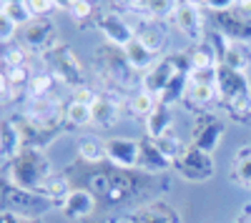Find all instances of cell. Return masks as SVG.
I'll use <instances>...</instances> for the list:
<instances>
[{
	"label": "cell",
	"instance_id": "9",
	"mask_svg": "<svg viewBox=\"0 0 251 223\" xmlns=\"http://www.w3.org/2000/svg\"><path fill=\"white\" fill-rule=\"evenodd\" d=\"M23 153V135L13 123H0V158L13 160Z\"/></svg>",
	"mask_w": 251,
	"mask_h": 223
},
{
	"label": "cell",
	"instance_id": "36",
	"mask_svg": "<svg viewBox=\"0 0 251 223\" xmlns=\"http://www.w3.org/2000/svg\"><path fill=\"white\" fill-rule=\"evenodd\" d=\"M141 3L143 0H116V5H121L126 10H141Z\"/></svg>",
	"mask_w": 251,
	"mask_h": 223
},
{
	"label": "cell",
	"instance_id": "28",
	"mask_svg": "<svg viewBox=\"0 0 251 223\" xmlns=\"http://www.w3.org/2000/svg\"><path fill=\"white\" fill-rule=\"evenodd\" d=\"M5 15L13 20L15 25H28V23H33V13L28 10L25 3H8Z\"/></svg>",
	"mask_w": 251,
	"mask_h": 223
},
{
	"label": "cell",
	"instance_id": "13",
	"mask_svg": "<svg viewBox=\"0 0 251 223\" xmlns=\"http://www.w3.org/2000/svg\"><path fill=\"white\" fill-rule=\"evenodd\" d=\"M118 120V106L116 100L106 98V95H98V100L93 103V123L98 128H108Z\"/></svg>",
	"mask_w": 251,
	"mask_h": 223
},
{
	"label": "cell",
	"instance_id": "2",
	"mask_svg": "<svg viewBox=\"0 0 251 223\" xmlns=\"http://www.w3.org/2000/svg\"><path fill=\"white\" fill-rule=\"evenodd\" d=\"M176 171L186 178V180H196V183H201V180H208L214 176V158L211 153H206L196 146H188L183 148V153L176 158Z\"/></svg>",
	"mask_w": 251,
	"mask_h": 223
},
{
	"label": "cell",
	"instance_id": "31",
	"mask_svg": "<svg viewBox=\"0 0 251 223\" xmlns=\"http://www.w3.org/2000/svg\"><path fill=\"white\" fill-rule=\"evenodd\" d=\"M15 23H13V20L3 13V15H0V43H10V38L15 35Z\"/></svg>",
	"mask_w": 251,
	"mask_h": 223
},
{
	"label": "cell",
	"instance_id": "40",
	"mask_svg": "<svg viewBox=\"0 0 251 223\" xmlns=\"http://www.w3.org/2000/svg\"><path fill=\"white\" fill-rule=\"evenodd\" d=\"M181 3H186V5H194V8H199V5H203V0H181Z\"/></svg>",
	"mask_w": 251,
	"mask_h": 223
},
{
	"label": "cell",
	"instance_id": "15",
	"mask_svg": "<svg viewBox=\"0 0 251 223\" xmlns=\"http://www.w3.org/2000/svg\"><path fill=\"white\" fill-rule=\"evenodd\" d=\"M123 50H126V58H128V68H133V70H151L153 68V58L156 55L146 50L136 38Z\"/></svg>",
	"mask_w": 251,
	"mask_h": 223
},
{
	"label": "cell",
	"instance_id": "19",
	"mask_svg": "<svg viewBox=\"0 0 251 223\" xmlns=\"http://www.w3.org/2000/svg\"><path fill=\"white\" fill-rule=\"evenodd\" d=\"M66 118H68V123H73V126H78V128L91 126V123H93V106L71 100L68 108H66Z\"/></svg>",
	"mask_w": 251,
	"mask_h": 223
},
{
	"label": "cell",
	"instance_id": "25",
	"mask_svg": "<svg viewBox=\"0 0 251 223\" xmlns=\"http://www.w3.org/2000/svg\"><path fill=\"white\" fill-rule=\"evenodd\" d=\"M156 146H158V151L169 158V160H176L181 153H183V143H181V138L171 131V133H166V135H161L158 140H156Z\"/></svg>",
	"mask_w": 251,
	"mask_h": 223
},
{
	"label": "cell",
	"instance_id": "12",
	"mask_svg": "<svg viewBox=\"0 0 251 223\" xmlns=\"http://www.w3.org/2000/svg\"><path fill=\"white\" fill-rule=\"evenodd\" d=\"M78 156L91 166H98L106 160V140H100L96 135H86L78 140Z\"/></svg>",
	"mask_w": 251,
	"mask_h": 223
},
{
	"label": "cell",
	"instance_id": "17",
	"mask_svg": "<svg viewBox=\"0 0 251 223\" xmlns=\"http://www.w3.org/2000/svg\"><path fill=\"white\" fill-rule=\"evenodd\" d=\"M25 33H28V40L33 48H48L50 45V35H53V28L46 20H33V23L25 25Z\"/></svg>",
	"mask_w": 251,
	"mask_h": 223
},
{
	"label": "cell",
	"instance_id": "30",
	"mask_svg": "<svg viewBox=\"0 0 251 223\" xmlns=\"http://www.w3.org/2000/svg\"><path fill=\"white\" fill-rule=\"evenodd\" d=\"M30 68L28 66H20V68H8V80H10V88H28L30 83Z\"/></svg>",
	"mask_w": 251,
	"mask_h": 223
},
{
	"label": "cell",
	"instance_id": "18",
	"mask_svg": "<svg viewBox=\"0 0 251 223\" xmlns=\"http://www.w3.org/2000/svg\"><path fill=\"white\" fill-rule=\"evenodd\" d=\"M158 103H161V100H158L153 93L138 90V93L131 98V113H133V115H141V118H149V115L158 108Z\"/></svg>",
	"mask_w": 251,
	"mask_h": 223
},
{
	"label": "cell",
	"instance_id": "32",
	"mask_svg": "<svg viewBox=\"0 0 251 223\" xmlns=\"http://www.w3.org/2000/svg\"><path fill=\"white\" fill-rule=\"evenodd\" d=\"M93 13V5H91V0H78V3L71 5V15L75 20H83V18H88Z\"/></svg>",
	"mask_w": 251,
	"mask_h": 223
},
{
	"label": "cell",
	"instance_id": "24",
	"mask_svg": "<svg viewBox=\"0 0 251 223\" xmlns=\"http://www.w3.org/2000/svg\"><path fill=\"white\" fill-rule=\"evenodd\" d=\"M0 60H3V66L8 68H20V66H28V50L23 45H10L5 43L0 48Z\"/></svg>",
	"mask_w": 251,
	"mask_h": 223
},
{
	"label": "cell",
	"instance_id": "33",
	"mask_svg": "<svg viewBox=\"0 0 251 223\" xmlns=\"http://www.w3.org/2000/svg\"><path fill=\"white\" fill-rule=\"evenodd\" d=\"M73 100H78V103H88V106H93L96 100H98V93H93L88 86H83V88H75V90H73Z\"/></svg>",
	"mask_w": 251,
	"mask_h": 223
},
{
	"label": "cell",
	"instance_id": "16",
	"mask_svg": "<svg viewBox=\"0 0 251 223\" xmlns=\"http://www.w3.org/2000/svg\"><path fill=\"white\" fill-rule=\"evenodd\" d=\"M221 66L228 68V70L244 73V70L249 68V50L244 48V43H231V45H226L224 58H221Z\"/></svg>",
	"mask_w": 251,
	"mask_h": 223
},
{
	"label": "cell",
	"instance_id": "8",
	"mask_svg": "<svg viewBox=\"0 0 251 223\" xmlns=\"http://www.w3.org/2000/svg\"><path fill=\"white\" fill-rule=\"evenodd\" d=\"M171 126H174V115H171V106L166 103H158V108L146 118V135L151 140H158L161 135L171 133Z\"/></svg>",
	"mask_w": 251,
	"mask_h": 223
},
{
	"label": "cell",
	"instance_id": "41",
	"mask_svg": "<svg viewBox=\"0 0 251 223\" xmlns=\"http://www.w3.org/2000/svg\"><path fill=\"white\" fill-rule=\"evenodd\" d=\"M8 3H10V0H0V15L8 10Z\"/></svg>",
	"mask_w": 251,
	"mask_h": 223
},
{
	"label": "cell",
	"instance_id": "29",
	"mask_svg": "<svg viewBox=\"0 0 251 223\" xmlns=\"http://www.w3.org/2000/svg\"><path fill=\"white\" fill-rule=\"evenodd\" d=\"M23 3L28 5V10L33 13V18H46V15H50L55 8H60L58 0H23Z\"/></svg>",
	"mask_w": 251,
	"mask_h": 223
},
{
	"label": "cell",
	"instance_id": "4",
	"mask_svg": "<svg viewBox=\"0 0 251 223\" xmlns=\"http://www.w3.org/2000/svg\"><path fill=\"white\" fill-rule=\"evenodd\" d=\"M96 211V193L91 188H71V193L60 201V213L71 221H83Z\"/></svg>",
	"mask_w": 251,
	"mask_h": 223
},
{
	"label": "cell",
	"instance_id": "11",
	"mask_svg": "<svg viewBox=\"0 0 251 223\" xmlns=\"http://www.w3.org/2000/svg\"><path fill=\"white\" fill-rule=\"evenodd\" d=\"M169 166H171V160L158 151L156 140H151V143H141V160H138V168L151 171V173H161V171H166Z\"/></svg>",
	"mask_w": 251,
	"mask_h": 223
},
{
	"label": "cell",
	"instance_id": "35",
	"mask_svg": "<svg viewBox=\"0 0 251 223\" xmlns=\"http://www.w3.org/2000/svg\"><path fill=\"white\" fill-rule=\"evenodd\" d=\"M0 223H38L33 218H23L18 213H0Z\"/></svg>",
	"mask_w": 251,
	"mask_h": 223
},
{
	"label": "cell",
	"instance_id": "7",
	"mask_svg": "<svg viewBox=\"0 0 251 223\" xmlns=\"http://www.w3.org/2000/svg\"><path fill=\"white\" fill-rule=\"evenodd\" d=\"M100 30L106 33V38H108V43L111 45H121V48H126L133 40V30H131V25L126 23L123 18H118V15H106L103 18V23H100Z\"/></svg>",
	"mask_w": 251,
	"mask_h": 223
},
{
	"label": "cell",
	"instance_id": "10",
	"mask_svg": "<svg viewBox=\"0 0 251 223\" xmlns=\"http://www.w3.org/2000/svg\"><path fill=\"white\" fill-rule=\"evenodd\" d=\"M224 135V126L219 120H206L203 126L196 128V135H194V146L206 151V153H214V148L219 146V140Z\"/></svg>",
	"mask_w": 251,
	"mask_h": 223
},
{
	"label": "cell",
	"instance_id": "22",
	"mask_svg": "<svg viewBox=\"0 0 251 223\" xmlns=\"http://www.w3.org/2000/svg\"><path fill=\"white\" fill-rule=\"evenodd\" d=\"M188 68L191 70H208V68H219L216 66V55L211 48H201L196 45L191 53H188Z\"/></svg>",
	"mask_w": 251,
	"mask_h": 223
},
{
	"label": "cell",
	"instance_id": "26",
	"mask_svg": "<svg viewBox=\"0 0 251 223\" xmlns=\"http://www.w3.org/2000/svg\"><path fill=\"white\" fill-rule=\"evenodd\" d=\"M50 86H53V75H50V73H35V75L30 78V83H28L25 90H28L30 100H38V98H46V95H48Z\"/></svg>",
	"mask_w": 251,
	"mask_h": 223
},
{
	"label": "cell",
	"instance_id": "37",
	"mask_svg": "<svg viewBox=\"0 0 251 223\" xmlns=\"http://www.w3.org/2000/svg\"><path fill=\"white\" fill-rule=\"evenodd\" d=\"M8 90H10V80H8V73H3V70H0V98H3V95H8Z\"/></svg>",
	"mask_w": 251,
	"mask_h": 223
},
{
	"label": "cell",
	"instance_id": "27",
	"mask_svg": "<svg viewBox=\"0 0 251 223\" xmlns=\"http://www.w3.org/2000/svg\"><path fill=\"white\" fill-rule=\"evenodd\" d=\"M141 10L143 13H149V15H174V10H176V5H174V0H143L141 3Z\"/></svg>",
	"mask_w": 251,
	"mask_h": 223
},
{
	"label": "cell",
	"instance_id": "5",
	"mask_svg": "<svg viewBox=\"0 0 251 223\" xmlns=\"http://www.w3.org/2000/svg\"><path fill=\"white\" fill-rule=\"evenodd\" d=\"M131 223H181V216L176 208H171L169 203H149V206H141L138 211L131 213L128 218Z\"/></svg>",
	"mask_w": 251,
	"mask_h": 223
},
{
	"label": "cell",
	"instance_id": "3",
	"mask_svg": "<svg viewBox=\"0 0 251 223\" xmlns=\"http://www.w3.org/2000/svg\"><path fill=\"white\" fill-rule=\"evenodd\" d=\"M106 160L121 171L138 168L141 143L131 140V138H111V140H106Z\"/></svg>",
	"mask_w": 251,
	"mask_h": 223
},
{
	"label": "cell",
	"instance_id": "38",
	"mask_svg": "<svg viewBox=\"0 0 251 223\" xmlns=\"http://www.w3.org/2000/svg\"><path fill=\"white\" fill-rule=\"evenodd\" d=\"M234 223H251V203L241 208V213L236 216V221H234Z\"/></svg>",
	"mask_w": 251,
	"mask_h": 223
},
{
	"label": "cell",
	"instance_id": "1",
	"mask_svg": "<svg viewBox=\"0 0 251 223\" xmlns=\"http://www.w3.org/2000/svg\"><path fill=\"white\" fill-rule=\"evenodd\" d=\"M50 173H53V171L48 168L46 158L40 156L38 151H23L20 156L13 158V166H10V171H8V178H10V183H13L15 188L43 196L46 178H48Z\"/></svg>",
	"mask_w": 251,
	"mask_h": 223
},
{
	"label": "cell",
	"instance_id": "14",
	"mask_svg": "<svg viewBox=\"0 0 251 223\" xmlns=\"http://www.w3.org/2000/svg\"><path fill=\"white\" fill-rule=\"evenodd\" d=\"M28 115H30L33 120H38L40 128H48V126L53 123V120L58 118V100H48V95H46V98L33 100Z\"/></svg>",
	"mask_w": 251,
	"mask_h": 223
},
{
	"label": "cell",
	"instance_id": "6",
	"mask_svg": "<svg viewBox=\"0 0 251 223\" xmlns=\"http://www.w3.org/2000/svg\"><path fill=\"white\" fill-rule=\"evenodd\" d=\"M174 18H176V25L181 28V33L199 43L201 35H203V23H201V13H199V8L181 3V5H176Z\"/></svg>",
	"mask_w": 251,
	"mask_h": 223
},
{
	"label": "cell",
	"instance_id": "39",
	"mask_svg": "<svg viewBox=\"0 0 251 223\" xmlns=\"http://www.w3.org/2000/svg\"><path fill=\"white\" fill-rule=\"evenodd\" d=\"M236 8L246 15H251V0H236Z\"/></svg>",
	"mask_w": 251,
	"mask_h": 223
},
{
	"label": "cell",
	"instance_id": "23",
	"mask_svg": "<svg viewBox=\"0 0 251 223\" xmlns=\"http://www.w3.org/2000/svg\"><path fill=\"white\" fill-rule=\"evenodd\" d=\"M138 43L149 50V53H153V55H158L161 53V48H163V33L158 30V28H141V30H136V35H133Z\"/></svg>",
	"mask_w": 251,
	"mask_h": 223
},
{
	"label": "cell",
	"instance_id": "34",
	"mask_svg": "<svg viewBox=\"0 0 251 223\" xmlns=\"http://www.w3.org/2000/svg\"><path fill=\"white\" fill-rule=\"evenodd\" d=\"M203 5L214 13H226V10L236 8V0H203Z\"/></svg>",
	"mask_w": 251,
	"mask_h": 223
},
{
	"label": "cell",
	"instance_id": "20",
	"mask_svg": "<svg viewBox=\"0 0 251 223\" xmlns=\"http://www.w3.org/2000/svg\"><path fill=\"white\" fill-rule=\"evenodd\" d=\"M68 193H71V183H68V178H66V176L50 173V176L46 178V186H43V196H46V198L63 201Z\"/></svg>",
	"mask_w": 251,
	"mask_h": 223
},
{
	"label": "cell",
	"instance_id": "21",
	"mask_svg": "<svg viewBox=\"0 0 251 223\" xmlns=\"http://www.w3.org/2000/svg\"><path fill=\"white\" fill-rule=\"evenodd\" d=\"M234 178L244 188H251V148H241L236 153V166H234Z\"/></svg>",
	"mask_w": 251,
	"mask_h": 223
}]
</instances>
